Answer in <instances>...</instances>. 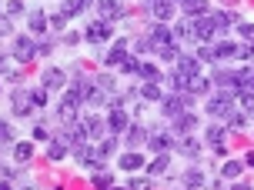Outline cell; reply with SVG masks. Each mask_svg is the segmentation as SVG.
Returning a JSON list of instances; mask_svg holds the SVG:
<instances>
[{
  "mask_svg": "<svg viewBox=\"0 0 254 190\" xmlns=\"http://www.w3.org/2000/svg\"><path fill=\"white\" fill-rule=\"evenodd\" d=\"M214 53H217V60H228V57H238V47H234L231 40H221L214 47Z\"/></svg>",
  "mask_w": 254,
  "mask_h": 190,
  "instance_id": "obj_29",
  "label": "cell"
},
{
  "mask_svg": "<svg viewBox=\"0 0 254 190\" xmlns=\"http://www.w3.org/2000/svg\"><path fill=\"white\" fill-rule=\"evenodd\" d=\"M214 24L221 27V30H228L231 24H238V13L234 10H221V13H214Z\"/></svg>",
  "mask_w": 254,
  "mask_h": 190,
  "instance_id": "obj_30",
  "label": "cell"
},
{
  "mask_svg": "<svg viewBox=\"0 0 254 190\" xmlns=\"http://www.w3.org/2000/svg\"><path fill=\"white\" fill-rule=\"evenodd\" d=\"M171 143H174V134H167V130H147V147L154 153H164Z\"/></svg>",
  "mask_w": 254,
  "mask_h": 190,
  "instance_id": "obj_6",
  "label": "cell"
},
{
  "mask_svg": "<svg viewBox=\"0 0 254 190\" xmlns=\"http://www.w3.org/2000/svg\"><path fill=\"white\" fill-rule=\"evenodd\" d=\"M244 117H248V114H234V110H231V114L224 117V120H228L231 130H241V127H244Z\"/></svg>",
  "mask_w": 254,
  "mask_h": 190,
  "instance_id": "obj_42",
  "label": "cell"
},
{
  "mask_svg": "<svg viewBox=\"0 0 254 190\" xmlns=\"http://www.w3.org/2000/svg\"><path fill=\"white\" fill-rule=\"evenodd\" d=\"M0 143L13 147V124H7V120H0Z\"/></svg>",
  "mask_w": 254,
  "mask_h": 190,
  "instance_id": "obj_41",
  "label": "cell"
},
{
  "mask_svg": "<svg viewBox=\"0 0 254 190\" xmlns=\"http://www.w3.org/2000/svg\"><path fill=\"white\" fill-rule=\"evenodd\" d=\"M178 150L184 153V157H197V153H201V147H197V140H194V137H181L178 140Z\"/></svg>",
  "mask_w": 254,
  "mask_h": 190,
  "instance_id": "obj_23",
  "label": "cell"
},
{
  "mask_svg": "<svg viewBox=\"0 0 254 190\" xmlns=\"http://www.w3.org/2000/svg\"><path fill=\"white\" fill-rule=\"evenodd\" d=\"M34 140H40V143H44V140H51V134H47V127H44V124L34 127Z\"/></svg>",
  "mask_w": 254,
  "mask_h": 190,
  "instance_id": "obj_49",
  "label": "cell"
},
{
  "mask_svg": "<svg viewBox=\"0 0 254 190\" xmlns=\"http://www.w3.org/2000/svg\"><path fill=\"white\" fill-rule=\"evenodd\" d=\"M94 87H101V90L111 94V90H114V77H111V74H97V77H94Z\"/></svg>",
  "mask_w": 254,
  "mask_h": 190,
  "instance_id": "obj_39",
  "label": "cell"
},
{
  "mask_svg": "<svg viewBox=\"0 0 254 190\" xmlns=\"http://www.w3.org/2000/svg\"><path fill=\"white\" fill-rule=\"evenodd\" d=\"M174 37H184V40H197V24H194V17L190 20H181L174 27Z\"/></svg>",
  "mask_w": 254,
  "mask_h": 190,
  "instance_id": "obj_17",
  "label": "cell"
},
{
  "mask_svg": "<svg viewBox=\"0 0 254 190\" xmlns=\"http://www.w3.org/2000/svg\"><path fill=\"white\" fill-rule=\"evenodd\" d=\"M174 3H181V0H174Z\"/></svg>",
  "mask_w": 254,
  "mask_h": 190,
  "instance_id": "obj_54",
  "label": "cell"
},
{
  "mask_svg": "<svg viewBox=\"0 0 254 190\" xmlns=\"http://www.w3.org/2000/svg\"><path fill=\"white\" fill-rule=\"evenodd\" d=\"M194 24H197V40H201V44H207V40H214L217 34H221V27L214 24V17H211V13L194 17Z\"/></svg>",
  "mask_w": 254,
  "mask_h": 190,
  "instance_id": "obj_5",
  "label": "cell"
},
{
  "mask_svg": "<svg viewBox=\"0 0 254 190\" xmlns=\"http://www.w3.org/2000/svg\"><path fill=\"white\" fill-rule=\"evenodd\" d=\"M80 10H87V0H64V7H61L64 17H77Z\"/></svg>",
  "mask_w": 254,
  "mask_h": 190,
  "instance_id": "obj_24",
  "label": "cell"
},
{
  "mask_svg": "<svg viewBox=\"0 0 254 190\" xmlns=\"http://www.w3.org/2000/svg\"><path fill=\"white\" fill-rule=\"evenodd\" d=\"M134 50H137V53H147V50H154V44L144 37V40H137V47H134Z\"/></svg>",
  "mask_w": 254,
  "mask_h": 190,
  "instance_id": "obj_51",
  "label": "cell"
},
{
  "mask_svg": "<svg viewBox=\"0 0 254 190\" xmlns=\"http://www.w3.org/2000/svg\"><path fill=\"white\" fill-rule=\"evenodd\" d=\"M140 100H161V87H157V80H144V87L137 90Z\"/></svg>",
  "mask_w": 254,
  "mask_h": 190,
  "instance_id": "obj_22",
  "label": "cell"
},
{
  "mask_svg": "<svg viewBox=\"0 0 254 190\" xmlns=\"http://www.w3.org/2000/svg\"><path fill=\"white\" fill-rule=\"evenodd\" d=\"M130 187H134V190H147V187H151V184H147V180H144V177H134V180H130Z\"/></svg>",
  "mask_w": 254,
  "mask_h": 190,
  "instance_id": "obj_52",
  "label": "cell"
},
{
  "mask_svg": "<svg viewBox=\"0 0 254 190\" xmlns=\"http://www.w3.org/2000/svg\"><path fill=\"white\" fill-rule=\"evenodd\" d=\"M13 57H17V63H30L34 57H37V44H34V37H13Z\"/></svg>",
  "mask_w": 254,
  "mask_h": 190,
  "instance_id": "obj_3",
  "label": "cell"
},
{
  "mask_svg": "<svg viewBox=\"0 0 254 190\" xmlns=\"http://www.w3.org/2000/svg\"><path fill=\"white\" fill-rule=\"evenodd\" d=\"M30 97H34V103H37V107H44V103H47V87L40 84L37 90H30Z\"/></svg>",
  "mask_w": 254,
  "mask_h": 190,
  "instance_id": "obj_44",
  "label": "cell"
},
{
  "mask_svg": "<svg viewBox=\"0 0 254 190\" xmlns=\"http://www.w3.org/2000/svg\"><path fill=\"white\" fill-rule=\"evenodd\" d=\"M13 60H17V57H13ZM13 60H10V57H0V74H10L13 77Z\"/></svg>",
  "mask_w": 254,
  "mask_h": 190,
  "instance_id": "obj_47",
  "label": "cell"
},
{
  "mask_svg": "<svg viewBox=\"0 0 254 190\" xmlns=\"http://www.w3.org/2000/svg\"><path fill=\"white\" fill-rule=\"evenodd\" d=\"M197 60H201V63H211V60H217L214 47H201V50H197Z\"/></svg>",
  "mask_w": 254,
  "mask_h": 190,
  "instance_id": "obj_45",
  "label": "cell"
},
{
  "mask_svg": "<svg viewBox=\"0 0 254 190\" xmlns=\"http://www.w3.org/2000/svg\"><path fill=\"white\" fill-rule=\"evenodd\" d=\"M13 157H17L20 164H27V160L34 157V143H17V140H13Z\"/></svg>",
  "mask_w": 254,
  "mask_h": 190,
  "instance_id": "obj_27",
  "label": "cell"
},
{
  "mask_svg": "<svg viewBox=\"0 0 254 190\" xmlns=\"http://www.w3.org/2000/svg\"><path fill=\"white\" fill-rule=\"evenodd\" d=\"M127 140H130V143H144V140H147V127H134Z\"/></svg>",
  "mask_w": 254,
  "mask_h": 190,
  "instance_id": "obj_43",
  "label": "cell"
},
{
  "mask_svg": "<svg viewBox=\"0 0 254 190\" xmlns=\"http://www.w3.org/2000/svg\"><path fill=\"white\" fill-rule=\"evenodd\" d=\"M107 127H111L114 134H124L127 127H130V117H127V110L121 107V103H117L114 110H111V117H107Z\"/></svg>",
  "mask_w": 254,
  "mask_h": 190,
  "instance_id": "obj_9",
  "label": "cell"
},
{
  "mask_svg": "<svg viewBox=\"0 0 254 190\" xmlns=\"http://www.w3.org/2000/svg\"><path fill=\"white\" fill-rule=\"evenodd\" d=\"M241 170H244V164H238V160H228V164L221 167V177H224V180H231V177H238Z\"/></svg>",
  "mask_w": 254,
  "mask_h": 190,
  "instance_id": "obj_33",
  "label": "cell"
},
{
  "mask_svg": "<svg viewBox=\"0 0 254 190\" xmlns=\"http://www.w3.org/2000/svg\"><path fill=\"white\" fill-rule=\"evenodd\" d=\"M194 124H197V117L190 114V110H184V114L174 120V134H188V130H194Z\"/></svg>",
  "mask_w": 254,
  "mask_h": 190,
  "instance_id": "obj_21",
  "label": "cell"
},
{
  "mask_svg": "<svg viewBox=\"0 0 254 190\" xmlns=\"http://www.w3.org/2000/svg\"><path fill=\"white\" fill-rule=\"evenodd\" d=\"M241 103H244V114L254 117V94H241Z\"/></svg>",
  "mask_w": 254,
  "mask_h": 190,
  "instance_id": "obj_46",
  "label": "cell"
},
{
  "mask_svg": "<svg viewBox=\"0 0 254 190\" xmlns=\"http://www.w3.org/2000/svg\"><path fill=\"white\" fill-rule=\"evenodd\" d=\"M10 107H13V117H27V114H30V107H34V97H30L27 90H13Z\"/></svg>",
  "mask_w": 254,
  "mask_h": 190,
  "instance_id": "obj_8",
  "label": "cell"
},
{
  "mask_svg": "<svg viewBox=\"0 0 254 190\" xmlns=\"http://www.w3.org/2000/svg\"><path fill=\"white\" fill-rule=\"evenodd\" d=\"M204 137H207V143L221 147V140L228 137V130H224V127H207V134H204Z\"/></svg>",
  "mask_w": 254,
  "mask_h": 190,
  "instance_id": "obj_32",
  "label": "cell"
},
{
  "mask_svg": "<svg viewBox=\"0 0 254 190\" xmlns=\"http://www.w3.org/2000/svg\"><path fill=\"white\" fill-rule=\"evenodd\" d=\"M214 84L224 90V94H238V70H217Z\"/></svg>",
  "mask_w": 254,
  "mask_h": 190,
  "instance_id": "obj_10",
  "label": "cell"
},
{
  "mask_svg": "<svg viewBox=\"0 0 254 190\" xmlns=\"http://www.w3.org/2000/svg\"><path fill=\"white\" fill-rule=\"evenodd\" d=\"M207 90H211V80L207 77H201V74L188 77V94H207Z\"/></svg>",
  "mask_w": 254,
  "mask_h": 190,
  "instance_id": "obj_18",
  "label": "cell"
},
{
  "mask_svg": "<svg viewBox=\"0 0 254 190\" xmlns=\"http://www.w3.org/2000/svg\"><path fill=\"white\" fill-rule=\"evenodd\" d=\"M7 13H10V17H20V13H24V3H20V0H10V3H7Z\"/></svg>",
  "mask_w": 254,
  "mask_h": 190,
  "instance_id": "obj_48",
  "label": "cell"
},
{
  "mask_svg": "<svg viewBox=\"0 0 254 190\" xmlns=\"http://www.w3.org/2000/svg\"><path fill=\"white\" fill-rule=\"evenodd\" d=\"M77 107H80V100L77 97H70V94H64V100H61V120L67 124V120H77Z\"/></svg>",
  "mask_w": 254,
  "mask_h": 190,
  "instance_id": "obj_14",
  "label": "cell"
},
{
  "mask_svg": "<svg viewBox=\"0 0 254 190\" xmlns=\"http://www.w3.org/2000/svg\"><path fill=\"white\" fill-rule=\"evenodd\" d=\"M167 80H171V87L178 90V94H188V74H181L178 67L171 70V77H167Z\"/></svg>",
  "mask_w": 254,
  "mask_h": 190,
  "instance_id": "obj_25",
  "label": "cell"
},
{
  "mask_svg": "<svg viewBox=\"0 0 254 190\" xmlns=\"http://www.w3.org/2000/svg\"><path fill=\"white\" fill-rule=\"evenodd\" d=\"M40 84H44L47 90H61L64 84H67V77H64V70L51 67V70H44V77H40Z\"/></svg>",
  "mask_w": 254,
  "mask_h": 190,
  "instance_id": "obj_12",
  "label": "cell"
},
{
  "mask_svg": "<svg viewBox=\"0 0 254 190\" xmlns=\"http://www.w3.org/2000/svg\"><path fill=\"white\" fill-rule=\"evenodd\" d=\"M111 37V24L107 20H90L87 24V40L97 47V44H104V40Z\"/></svg>",
  "mask_w": 254,
  "mask_h": 190,
  "instance_id": "obj_7",
  "label": "cell"
},
{
  "mask_svg": "<svg viewBox=\"0 0 254 190\" xmlns=\"http://www.w3.org/2000/svg\"><path fill=\"white\" fill-rule=\"evenodd\" d=\"M157 53H161L164 60H178V57H181V50L171 44V40H167V44H161V47H157Z\"/></svg>",
  "mask_w": 254,
  "mask_h": 190,
  "instance_id": "obj_36",
  "label": "cell"
},
{
  "mask_svg": "<svg viewBox=\"0 0 254 190\" xmlns=\"http://www.w3.org/2000/svg\"><path fill=\"white\" fill-rule=\"evenodd\" d=\"M97 7H101V17L111 24V20H117L121 13H124V7L117 3V0H97Z\"/></svg>",
  "mask_w": 254,
  "mask_h": 190,
  "instance_id": "obj_15",
  "label": "cell"
},
{
  "mask_svg": "<svg viewBox=\"0 0 254 190\" xmlns=\"http://www.w3.org/2000/svg\"><path fill=\"white\" fill-rule=\"evenodd\" d=\"M94 187H114V174H107V170H97V174H94Z\"/></svg>",
  "mask_w": 254,
  "mask_h": 190,
  "instance_id": "obj_35",
  "label": "cell"
},
{
  "mask_svg": "<svg viewBox=\"0 0 254 190\" xmlns=\"http://www.w3.org/2000/svg\"><path fill=\"white\" fill-rule=\"evenodd\" d=\"M10 34H13V17L3 10L0 13V37H10Z\"/></svg>",
  "mask_w": 254,
  "mask_h": 190,
  "instance_id": "obj_38",
  "label": "cell"
},
{
  "mask_svg": "<svg viewBox=\"0 0 254 190\" xmlns=\"http://www.w3.org/2000/svg\"><path fill=\"white\" fill-rule=\"evenodd\" d=\"M181 10L188 17H201V13H207V0H181Z\"/></svg>",
  "mask_w": 254,
  "mask_h": 190,
  "instance_id": "obj_19",
  "label": "cell"
},
{
  "mask_svg": "<svg viewBox=\"0 0 254 190\" xmlns=\"http://www.w3.org/2000/svg\"><path fill=\"white\" fill-rule=\"evenodd\" d=\"M241 37L248 40V44H254V24H241Z\"/></svg>",
  "mask_w": 254,
  "mask_h": 190,
  "instance_id": "obj_50",
  "label": "cell"
},
{
  "mask_svg": "<svg viewBox=\"0 0 254 190\" xmlns=\"http://www.w3.org/2000/svg\"><path fill=\"white\" fill-rule=\"evenodd\" d=\"M67 150H70V143H64L61 137H54L51 147H47V157H51V160H64V157H67Z\"/></svg>",
  "mask_w": 254,
  "mask_h": 190,
  "instance_id": "obj_20",
  "label": "cell"
},
{
  "mask_svg": "<svg viewBox=\"0 0 254 190\" xmlns=\"http://www.w3.org/2000/svg\"><path fill=\"white\" fill-rule=\"evenodd\" d=\"M151 10L161 24H167V20L174 17V0H151Z\"/></svg>",
  "mask_w": 254,
  "mask_h": 190,
  "instance_id": "obj_13",
  "label": "cell"
},
{
  "mask_svg": "<svg viewBox=\"0 0 254 190\" xmlns=\"http://www.w3.org/2000/svg\"><path fill=\"white\" fill-rule=\"evenodd\" d=\"M147 40H151V44H154V50H157L161 44H167V40H174V30H167V27L161 24V20H157V24H154L151 30H147Z\"/></svg>",
  "mask_w": 254,
  "mask_h": 190,
  "instance_id": "obj_11",
  "label": "cell"
},
{
  "mask_svg": "<svg viewBox=\"0 0 254 190\" xmlns=\"http://www.w3.org/2000/svg\"><path fill=\"white\" fill-rule=\"evenodd\" d=\"M184 184H188V187H204V174L201 170H188V174H184Z\"/></svg>",
  "mask_w": 254,
  "mask_h": 190,
  "instance_id": "obj_40",
  "label": "cell"
},
{
  "mask_svg": "<svg viewBox=\"0 0 254 190\" xmlns=\"http://www.w3.org/2000/svg\"><path fill=\"white\" fill-rule=\"evenodd\" d=\"M167 167H171V157H167V150H164V153H157V160L147 167V174H167Z\"/></svg>",
  "mask_w": 254,
  "mask_h": 190,
  "instance_id": "obj_31",
  "label": "cell"
},
{
  "mask_svg": "<svg viewBox=\"0 0 254 190\" xmlns=\"http://www.w3.org/2000/svg\"><path fill=\"white\" fill-rule=\"evenodd\" d=\"M134 74H140L144 80H157V67H154V63H140L137 60V70H134Z\"/></svg>",
  "mask_w": 254,
  "mask_h": 190,
  "instance_id": "obj_37",
  "label": "cell"
},
{
  "mask_svg": "<svg viewBox=\"0 0 254 190\" xmlns=\"http://www.w3.org/2000/svg\"><path fill=\"white\" fill-rule=\"evenodd\" d=\"M84 127H87V137H94V140L104 134V124L97 120V117H87V120H84Z\"/></svg>",
  "mask_w": 254,
  "mask_h": 190,
  "instance_id": "obj_34",
  "label": "cell"
},
{
  "mask_svg": "<svg viewBox=\"0 0 254 190\" xmlns=\"http://www.w3.org/2000/svg\"><path fill=\"white\" fill-rule=\"evenodd\" d=\"M190 97L194 94H174V97H161V107H164V117L174 124L184 110H188V103H190Z\"/></svg>",
  "mask_w": 254,
  "mask_h": 190,
  "instance_id": "obj_2",
  "label": "cell"
},
{
  "mask_svg": "<svg viewBox=\"0 0 254 190\" xmlns=\"http://www.w3.org/2000/svg\"><path fill=\"white\" fill-rule=\"evenodd\" d=\"M27 24H30V30H34V34H44V30H47V17H44L40 10H34L30 17H27Z\"/></svg>",
  "mask_w": 254,
  "mask_h": 190,
  "instance_id": "obj_28",
  "label": "cell"
},
{
  "mask_svg": "<svg viewBox=\"0 0 254 190\" xmlns=\"http://www.w3.org/2000/svg\"><path fill=\"white\" fill-rule=\"evenodd\" d=\"M244 164H248V167H254V150L248 153V157H244Z\"/></svg>",
  "mask_w": 254,
  "mask_h": 190,
  "instance_id": "obj_53",
  "label": "cell"
},
{
  "mask_svg": "<svg viewBox=\"0 0 254 190\" xmlns=\"http://www.w3.org/2000/svg\"><path fill=\"white\" fill-rule=\"evenodd\" d=\"M107 67H117L121 74H134V70H137V60L127 57V44L124 40H121L117 47H111V53H107Z\"/></svg>",
  "mask_w": 254,
  "mask_h": 190,
  "instance_id": "obj_1",
  "label": "cell"
},
{
  "mask_svg": "<svg viewBox=\"0 0 254 190\" xmlns=\"http://www.w3.org/2000/svg\"><path fill=\"white\" fill-rule=\"evenodd\" d=\"M231 110H234V94H224V90H221L217 97L207 100V114L211 117H228Z\"/></svg>",
  "mask_w": 254,
  "mask_h": 190,
  "instance_id": "obj_4",
  "label": "cell"
},
{
  "mask_svg": "<svg viewBox=\"0 0 254 190\" xmlns=\"http://www.w3.org/2000/svg\"><path fill=\"white\" fill-rule=\"evenodd\" d=\"M144 167V157L140 153H124L121 157V170H140Z\"/></svg>",
  "mask_w": 254,
  "mask_h": 190,
  "instance_id": "obj_26",
  "label": "cell"
},
{
  "mask_svg": "<svg viewBox=\"0 0 254 190\" xmlns=\"http://www.w3.org/2000/svg\"><path fill=\"white\" fill-rule=\"evenodd\" d=\"M174 67H178L181 74H197V70H201V60H197V57H184V53H181L178 60H174Z\"/></svg>",
  "mask_w": 254,
  "mask_h": 190,
  "instance_id": "obj_16",
  "label": "cell"
}]
</instances>
